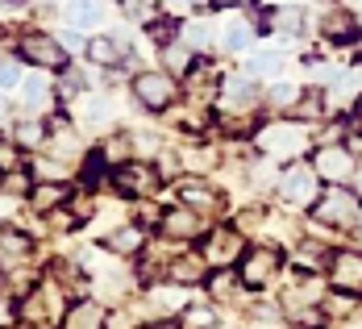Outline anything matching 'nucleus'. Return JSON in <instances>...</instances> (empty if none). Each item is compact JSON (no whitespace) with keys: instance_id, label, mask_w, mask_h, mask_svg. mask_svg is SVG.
I'll list each match as a JSON object with an SVG mask.
<instances>
[{"instance_id":"obj_1","label":"nucleus","mask_w":362,"mask_h":329,"mask_svg":"<svg viewBox=\"0 0 362 329\" xmlns=\"http://www.w3.org/2000/svg\"><path fill=\"white\" fill-rule=\"evenodd\" d=\"M254 146L258 154L267 158V163H279V167H288L296 163L304 150H308V134H304V125L300 121H267V125H258L254 129Z\"/></svg>"},{"instance_id":"obj_2","label":"nucleus","mask_w":362,"mask_h":329,"mask_svg":"<svg viewBox=\"0 0 362 329\" xmlns=\"http://www.w3.org/2000/svg\"><path fill=\"white\" fill-rule=\"evenodd\" d=\"M262 105V92H258V79H250L246 71L221 75L217 83V109L229 125H250L254 112Z\"/></svg>"},{"instance_id":"obj_3","label":"nucleus","mask_w":362,"mask_h":329,"mask_svg":"<svg viewBox=\"0 0 362 329\" xmlns=\"http://www.w3.org/2000/svg\"><path fill=\"white\" fill-rule=\"evenodd\" d=\"M275 192H279V200H284L288 213H313V204L321 200V175H317L313 163L296 158V163H288L275 175Z\"/></svg>"},{"instance_id":"obj_4","label":"nucleus","mask_w":362,"mask_h":329,"mask_svg":"<svg viewBox=\"0 0 362 329\" xmlns=\"http://www.w3.org/2000/svg\"><path fill=\"white\" fill-rule=\"evenodd\" d=\"M313 221L325 229H354L362 221V196L354 183H329L321 187V200L313 204Z\"/></svg>"},{"instance_id":"obj_5","label":"nucleus","mask_w":362,"mask_h":329,"mask_svg":"<svg viewBox=\"0 0 362 329\" xmlns=\"http://www.w3.org/2000/svg\"><path fill=\"white\" fill-rule=\"evenodd\" d=\"M134 100L150 112H167L171 105H180V79L163 67L138 71L134 75Z\"/></svg>"},{"instance_id":"obj_6","label":"nucleus","mask_w":362,"mask_h":329,"mask_svg":"<svg viewBox=\"0 0 362 329\" xmlns=\"http://www.w3.org/2000/svg\"><path fill=\"white\" fill-rule=\"evenodd\" d=\"M313 167H317V175L321 183H354L358 175V150L350 146V142H321V146L313 150V158H308Z\"/></svg>"},{"instance_id":"obj_7","label":"nucleus","mask_w":362,"mask_h":329,"mask_svg":"<svg viewBox=\"0 0 362 329\" xmlns=\"http://www.w3.org/2000/svg\"><path fill=\"white\" fill-rule=\"evenodd\" d=\"M17 54H21L30 67H37V71H67V67H71L67 46H63L54 34H42V30L21 34V42H17Z\"/></svg>"},{"instance_id":"obj_8","label":"nucleus","mask_w":362,"mask_h":329,"mask_svg":"<svg viewBox=\"0 0 362 329\" xmlns=\"http://www.w3.org/2000/svg\"><path fill=\"white\" fill-rule=\"evenodd\" d=\"M246 250L250 246H246V233L238 225H221V229H209L200 238V255H204L209 267H238Z\"/></svg>"},{"instance_id":"obj_9","label":"nucleus","mask_w":362,"mask_h":329,"mask_svg":"<svg viewBox=\"0 0 362 329\" xmlns=\"http://www.w3.org/2000/svg\"><path fill=\"white\" fill-rule=\"evenodd\" d=\"M279 267H284V255L275 246H250L242 255V262H238V275H242L246 292H258V288H267L279 275Z\"/></svg>"},{"instance_id":"obj_10","label":"nucleus","mask_w":362,"mask_h":329,"mask_svg":"<svg viewBox=\"0 0 362 329\" xmlns=\"http://www.w3.org/2000/svg\"><path fill=\"white\" fill-rule=\"evenodd\" d=\"M325 279L333 292H346V296H362V250L354 246H341L329 255L325 267Z\"/></svg>"},{"instance_id":"obj_11","label":"nucleus","mask_w":362,"mask_h":329,"mask_svg":"<svg viewBox=\"0 0 362 329\" xmlns=\"http://www.w3.org/2000/svg\"><path fill=\"white\" fill-rule=\"evenodd\" d=\"M158 183H163V175H158V167H154V163L129 158V163L112 167V187H117L121 196H129V200H142V196H150Z\"/></svg>"},{"instance_id":"obj_12","label":"nucleus","mask_w":362,"mask_h":329,"mask_svg":"<svg viewBox=\"0 0 362 329\" xmlns=\"http://www.w3.org/2000/svg\"><path fill=\"white\" fill-rule=\"evenodd\" d=\"M158 238L163 242H196V238H204V217L175 200L158 213Z\"/></svg>"},{"instance_id":"obj_13","label":"nucleus","mask_w":362,"mask_h":329,"mask_svg":"<svg viewBox=\"0 0 362 329\" xmlns=\"http://www.w3.org/2000/svg\"><path fill=\"white\" fill-rule=\"evenodd\" d=\"M96 67H121V63H129L134 59V46L125 42L121 34H96V37H88V50H83Z\"/></svg>"},{"instance_id":"obj_14","label":"nucleus","mask_w":362,"mask_h":329,"mask_svg":"<svg viewBox=\"0 0 362 329\" xmlns=\"http://www.w3.org/2000/svg\"><path fill=\"white\" fill-rule=\"evenodd\" d=\"M100 242H105V250L117 255V258H138L146 250V242H150V238H146V229L138 225V221H129V225H112Z\"/></svg>"},{"instance_id":"obj_15","label":"nucleus","mask_w":362,"mask_h":329,"mask_svg":"<svg viewBox=\"0 0 362 329\" xmlns=\"http://www.w3.org/2000/svg\"><path fill=\"white\" fill-rule=\"evenodd\" d=\"M254 17H246V13H229L225 21H221L217 30V46L221 50H229V54H238V50H246V46H254Z\"/></svg>"},{"instance_id":"obj_16","label":"nucleus","mask_w":362,"mask_h":329,"mask_svg":"<svg viewBox=\"0 0 362 329\" xmlns=\"http://www.w3.org/2000/svg\"><path fill=\"white\" fill-rule=\"evenodd\" d=\"M105 325H109L105 304H96V300H88V296L71 300L67 313H63V321H59V329H105Z\"/></svg>"},{"instance_id":"obj_17","label":"nucleus","mask_w":362,"mask_h":329,"mask_svg":"<svg viewBox=\"0 0 362 329\" xmlns=\"http://www.w3.org/2000/svg\"><path fill=\"white\" fill-rule=\"evenodd\" d=\"M258 25L275 37H296L304 30V8H296V4H271V8L258 17Z\"/></svg>"},{"instance_id":"obj_18","label":"nucleus","mask_w":362,"mask_h":329,"mask_svg":"<svg viewBox=\"0 0 362 329\" xmlns=\"http://www.w3.org/2000/svg\"><path fill=\"white\" fill-rule=\"evenodd\" d=\"M358 34H362V21L354 17V8H333V13L321 17V37L333 42V46H350Z\"/></svg>"},{"instance_id":"obj_19","label":"nucleus","mask_w":362,"mask_h":329,"mask_svg":"<svg viewBox=\"0 0 362 329\" xmlns=\"http://www.w3.org/2000/svg\"><path fill=\"white\" fill-rule=\"evenodd\" d=\"M209 262H204V255L196 250V255H175L171 258V267H167V284H180V288H200L204 279H209Z\"/></svg>"},{"instance_id":"obj_20","label":"nucleus","mask_w":362,"mask_h":329,"mask_svg":"<svg viewBox=\"0 0 362 329\" xmlns=\"http://www.w3.org/2000/svg\"><path fill=\"white\" fill-rule=\"evenodd\" d=\"M180 204L196 209L200 217H213V213L221 209V192L213 187V183H204V180H183L180 183Z\"/></svg>"},{"instance_id":"obj_21","label":"nucleus","mask_w":362,"mask_h":329,"mask_svg":"<svg viewBox=\"0 0 362 329\" xmlns=\"http://www.w3.org/2000/svg\"><path fill=\"white\" fill-rule=\"evenodd\" d=\"M329 109H333V105H329V92L325 88H317V83H308V88L296 96V109H291L288 117L291 121H300V125H308V121H325Z\"/></svg>"},{"instance_id":"obj_22","label":"nucleus","mask_w":362,"mask_h":329,"mask_svg":"<svg viewBox=\"0 0 362 329\" xmlns=\"http://www.w3.org/2000/svg\"><path fill=\"white\" fill-rule=\"evenodd\" d=\"M71 200V187L67 183H50V180H37L30 187V209H34L37 217H46V213H54V209H63Z\"/></svg>"},{"instance_id":"obj_23","label":"nucleus","mask_w":362,"mask_h":329,"mask_svg":"<svg viewBox=\"0 0 362 329\" xmlns=\"http://www.w3.org/2000/svg\"><path fill=\"white\" fill-rule=\"evenodd\" d=\"M204 292H209V300H238L246 292V284H242L238 267H213L204 279Z\"/></svg>"},{"instance_id":"obj_24","label":"nucleus","mask_w":362,"mask_h":329,"mask_svg":"<svg viewBox=\"0 0 362 329\" xmlns=\"http://www.w3.org/2000/svg\"><path fill=\"white\" fill-rule=\"evenodd\" d=\"M158 50H163V71H171L175 79H183V75L196 67V50H192L183 37L167 42V46H158Z\"/></svg>"},{"instance_id":"obj_25","label":"nucleus","mask_w":362,"mask_h":329,"mask_svg":"<svg viewBox=\"0 0 362 329\" xmlns=\"http://www.w3.org/2000/svg\"><path fill=\"white\" fill-rule=\"evenodd\" d=\"M100 21H105L100 0H67V25L71 30H96Z\"/></svg>"},{"instance_id":"obj_26","label":"nucleus","mask_w":362,"mask_h":329,"mask_svg":"<svg viewBox=\"0 0 362 329\" xmlns=\"http://www.w3.org/2000/svg\"><path fill=\"white\" fill-rule=\"evenodd\" d=\"M183 296H187V288H180V284H167V288H150V308H154V313L167 321L171 313H183V308H187V300H183Z\"/></svg>"},{"instance_id":"obj_27","label":"nucleus","mask_w":362,"mask_h":329,"mask_svg":"<svg viewBox=\"0 0 362 329\" xmlns=\"http://www.w3.org/2000/svg\"><path fill=\"white\" fill-rule=\"evenodd\" d=\"M21 96H25V112L46 109V105H50V96H54V88H50L46 71H34L30 79H21Z\"/></svg>"},{"instance_id":"obj_28","label":"nucleus","mask_w":362,"mask_h":329,"mask_svg":"<svg viewBox=\"0 0 362 329\" xmlns=\"http://www.w3.org/2000/svg\"><path fill=\"white\" fill-rule=\"evenodd\" d=\"M284 71V50H254L246 59V75L250 79H275Z\"/></svg>"},{"instance_id":"obj_29","label":"nucleus","mask_w":362,"mask_h":329,"mask_svg":"<svg viewBox=\"0 0 362 329\" xmlns=\"http://www.w3.org/2000/svg\"><path fill=\"white\" fill-rule=\"evenodd\" d=\"M217 321H221L217 304H204V300L187 304L180 313V329H217Z\"/></svg>"},{"instance_id":"obj_30","label":"nucleus","mask_w":362,"mask_h":329,"mask_svg":"<svg viewBox=\"0 0 362 329\" xmlns=\"http://www.w3.org/2000/svg\"><path fill=\"white\" fill-rule=\"evenodd\" d=\"M34 250V238L13 229V225H0V258H25Z\"/></svg>"},{"instance_id":"obj_31","label":"nucleus","mask_w":362,"mask_h":329,"mask_svg":"<svg viewBox=\"0 0 362 329\" xmlns=\"http://www.w3.org/2000/svg\"><path fill=\"white\" fill-rule=\"evenodd\" d=\"M21 150H42L46 142H50V125L46 121H37V117H30V121H21L17 125V138H13Z\"/></svg>"},{"instance_id":"obj_32","label":"nucleus","mask_w":362,"mask_h":329,"mask_svg":"<svg viewBox=\"0 0 362 329\" xmlns=\"http://www.w3.org/2000/svg\"><path fill=\"white\" fill-rule=\"evenodd\" d=\"M83 100V125H96V129H105V125H112V105L105 100V96H79Z\"/></svg>"},{"instance_id":"obj_33","label":"nucleus","mask_w":362,"mask_h":329,"mask_svg":"<svg viewBox=\"0 0 362 329\" xmlns=\"http://www.w3.org/2000/svg\"><path fill=\"white\" fill-rule=\"evenodd\" d=\"M13 171H30L25 167V150L13 138H0V175H13Z\"/></svg>"},{"instance_id":"obj_34","label":"nucleus","mask_w":362,"mask_h":329,"mask_svg":"<svg viewBox=\"0 0 362 329\" xmlns=\"http://www.w3.org/2000/svg\"><path fill=\"white\" fill-rule=\"evenodd\" d=\"M296 96H300V88H291V83H271V92H267V109L271 112H291L296 109Z\"/></svg>"},{"instance_id":"obj_35","label":"nucleus","mask_w":362,"mask_h":329,"mask_svg":"<svg viewBox=\"0 0 362 329\" xmlns=\"http://www.w3.org/2000/svg\"><path fill=\"white\" fill-rule=\"evenodd\" d=\"M8 88H21V59L0 54V92H8Z\"/></svg>"},{"instance_id":"obj_36","label":"nucleus","mask_w":362,"mask_h":329,"mask_svg":"<svg viewBox=\"0 0 362 329\" xmlns=\"http://www.w3.org/2000/svg\"><path fill=\"white\" fill-rule=\"evenodd\" d=\"M346 121H350V134H358L362 138V92L350 100V117H346Z\"/></svg>"},{"instance_id":"obj_37","label":"nucleus","mask_w":362,"mask_h":329,"mask_svg":"<svg viewBox=\"0 0 362 329\" xmlns=\"http://www.w3.org/2000/svg\"><path fill=\"white\" fill-rule=\"evenodd\" d=\"M213 8H221V13H246V8H254V0H209Z\"/></svg>"},{"instance_id":"obj_38","label":"nucleus","mask_w":362,"mask_h":329,"mask_svg":"<svg viewBox=\"0 0 362 329\" xmlns=\"http://www.w3.org/2000/svg\"><path fill=\"white\" fill-rule=\"evenodd\" d=\"M17 317H21V313H17V304H13V300H0V329H8Z\"/></svg>"},{"instance_id":"obj_39","label":"nucleus","mask_w":362,"mask_h":329,"mask_svg":"<svg viewBox=\"0 0 362 329\" xmlns=\"http://www.w3.org/2000/svg\"><path fill=\"white\" fill-rule=\"evenodd\" d=\"M59 42H63V46H67V54H75V50H88V42H83V37H79V30H67V34L59 37Z\"/></svg>"},{"instance_id":"obj_40","label":"nucleus","mask_w":362,"mask_h":329,"mask_svg":"<svg viewBox=\"0 0 362 329\" xmlns=\"http://www.w3.org/2000/svg\"><path fill=\"white\" fill-rule=\"evenodd\" d=\"M13 213H17V196L0 192V217H13Z\"/></svg>"},{"instance_id":"obj_41","label":"nucleus","mask_w":362,"mask_h":329,"mask_svg":"<svg viewBox=\"0 0 362 329\" xmlns=\"http://www.w3.org/2000/svg\"><path fill=\"white\" fill-rule=\"evenodd\" d=\"M167 8H196V4H204V0H163Z\"/></svg>"},{"instance_id":"obj_42","label":"nucleus","mask_w":362,"mask_h":329,"mask_svg":"<svg viewBox=\"0 0 362 329\" xmlns=\"http://www.w3.org/2000/svg\"><path fill=\"white\" fill-rule=\"evenodd\" d=\"M150 329H180V325H171V321H154Z\"/></svg>"},{"instance_id":"obj_43","label":"nucleus","mask_w":362,"mask_h":329,"mask_svg":"<svg viewBox=\"0 0 362 329\" xmlns=\"http://www.w3.org/2000/svg\"><path fill=\"white\" fill-rule=\"evenodd\" d=\"M354 187H358V196H362V167H358V175H354Z\"/></svg>"},{"instance_id":"obj_44","label":"nucleus","mask_w":362,"mask_h":329,"mask_svg":"<svg viewBox=\"0 0 362 329\" xmlns=\"http://www.w3.org/2000/svg\"><path fill=\"white\" fill-rule=\"evenodd\" d=\"M358 4H362V0H346V8H358Z\"/></svg>"},{"instance_id":"obj_45","label":"nucleus","mask_w":362,"mask_h":329,"mask_svg":"<svg viewBox=\"0 0 362 329\" xmlns=\"http://www.w3.org/2000/svg\"><path fill=\"white\" fill-rule=\"evenodd\" d=\"M0 288H4V262H0Z\"/></svg>"},{"instance_id":"obj_46","label":"nucleus","mask_w":362,"mask_h":329,"mask_svg":"<svg viewBox=\"0 0 362 329\" xmlns=\"http://www.w3.org/2000/svg\"><path fill=\"white\" fill-rule=\"evenodd\" d=\"M354 150H362V138H358V142H354Z\"/></svg>"},{"instance_id":"obj_47","label":"nucleus","mask_w":362,"mask_h":329,"mask_svg":"<svg viewBox=\"0 0 362 329\" xmlns=\"http://www.w3.org/2000/svg\"><path fill=\"white\" fill-rule=\"evenodd\" d=\"M358 75H362V71H358Z\"/></svg>"}]
</instances>
